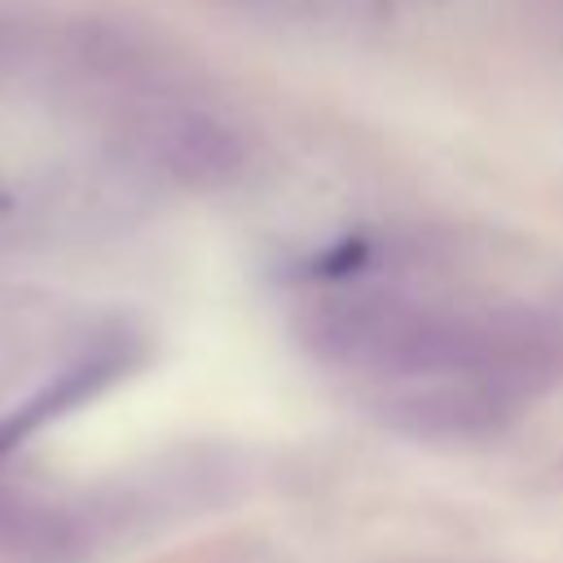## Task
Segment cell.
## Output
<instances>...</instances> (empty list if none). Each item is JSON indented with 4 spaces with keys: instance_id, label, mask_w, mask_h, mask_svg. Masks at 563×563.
<instances>
[{
    "instance_id": "cell-1",
    "label": "cell",
    "mask_w": 563,
    "mask_h": 563,
    "mask_svg": "<svg viewBox=\"0 0 563 563\" xmlns=\"http://www.w3.org/2000/svg\"><path fill=\"white\" fill-rule=\"evenodd\" d=\"M163 158L176 176L185 180H198V185H224V180H238L242 167H246V145L233 128L216 123V119H202V114H189V119H176L167 132H163Z\"/></svg>"
}]
</instances>
